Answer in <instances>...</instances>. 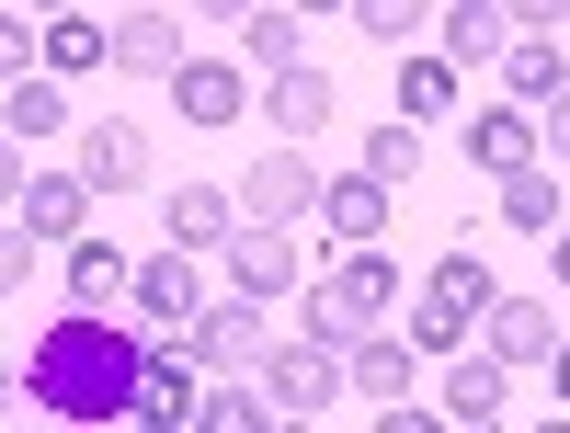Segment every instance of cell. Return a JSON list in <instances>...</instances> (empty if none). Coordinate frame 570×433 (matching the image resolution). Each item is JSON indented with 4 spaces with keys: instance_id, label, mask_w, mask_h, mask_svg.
I'll return each instance as SVG.
<instances>
[{
    "instance_id": "obj_5",
    "label": "cell",
    "mask_w": 570,
    "mask_h": 433,
    "mask_svg": "<svg viewBox=\"0 0 570 433\" xmlns=\"http://www.w3.org/2000/svg\"><path fill=\"white\" fill-rule=\"evenodd\" d=\"M126 319L149 331V343H160V331H195V319H206V263L160 239V252L137 263V297H126Z\"/></svg>"
},
{
    "instance_id": "obj_14",
    "label": "cell",
    "mask_w": 570,
    "mask_h": 433,
    "mask_svg": "<svg viewBox=\"0 0 570 433\" xmlns=\"http://www.w3.org/2000/svg\"><path fill=\"white\" fill-rule=\"evenodd\" d=\"M217 263H228V297H252V308H274V297H297V285H308V274H297V239H274V228H240Z\"/></svg>"
},
{
    "instance_id": "obj_25",
    "label": "cell",
    "mask_w": 570,
    "mask_h": 433,
    "mask_svg": "<svg viewBox=\"0 0 570 433\" xmlns=\"http://www.w3.org/2000/svg\"><path fill=\"white\" fill-rule=\"evenodd\" d=\"M115 58V23H91V12H46V80H80V69H104Z\"/></svg>"
},
{
    "instance_id": "obj_43",
    "label": "cell",
    "mask_w": 570,
    "mask_h": 433,
    "mask_svg": "<svg viewBox=\"0 0 570 433\" xmlns=\"http://www.w3.org/2000/svg\"><path fill=\"white\" fill-rule=\"evenodd\" d=\"M537 433H570V411H559V422H537Z\"/></svg>"
},
{
    "instance_id": "obj_17",
    "label": "cell",
    "mask_w": 570,
    "mask_h": 433,
    "mask_svg": "<svg viewBox=\"0 0 570 433\" xmlns=\"http://www.w3.org/2000/svg\"><path fill=\"white\" fill-rule=\"evenodd\" d=\"M331 104H343V91H331V69L308 58V69H285V80H263V115H274V149H308V137L331 126Z\"/></svg>"
},
{
    "instance_id": "obj_39",
    "label": "cell",
    "mask_w": 570,
    "mask_h": 433,
    "mask_svg": "<svg viewBox=\"0 0 570 433\" xmlns=\"http://www.w3.org/2000/svg\"><path fill=\"white\" fill-rule=\"evenodd\" d=\"M12 400H23V365H12V354H0V411H12Z\"/></svg>"
},
{
    "instance_id": "obj_8",
    "label": "cell",
    "mask_w": 570,
    "mask_h": 433,
    "mask_svg": "<svg viewBox=\"0 0 570 433\" xmlns=\"http://www.w3.org/2000/svg\"><path fill=\"white\" fill-rule=\"evenodd\" d=\"M434 58L468 80V69H502L513 58V12H502V0H445V12H434Z\"/></svg>"
},
{
    "instance_id": "obj_6",
    "label": "cell",
    "mask_w": 570,
    "mask_h": 433,
    "mask_svg": "<svg viewBox=\"0 0 570 433\" xmlns=\"http://www.w3.org/2000/svg\"><path fill=\"white\" fill-rule=\"evenodd\" d=\"M126 297H137V263L115 252V239H69L58 297H46V308H69V319H126Z\"/></svg>"
},
{
    "instance_id": "obj_34",
    "label": "cell",
    "mask_w": 570,
    "mask_h": 433,
    "mask_svg": "<svg viewBox=\"0 0 570 433\" xmlns=\"http://www.w3.org/2000/svg\"><path fill=\"white\" fill-rule=\"evenodd\" d=\"M35 285H46V263H35V239H23V228H0V297H12V308H23V297H35Z\"/></svg>"
},
{
    "instance_id": "obj_16",
    "label": "cell",
    "mask_w": 570,
    "mask_h": 433,
    "mask_svg": "<svg viewBox=\"0 0 570 433\" xmlns=\"http://www.w3.org/2000/svg\"><path fill=\"white\" fill-rule=\"evenodd\" d=\"M160 228H171V252H228V239H240V195H228V183H183V195L160 206Z\"/></svg>"
},
{
    "instance_id": "obj_31",
    "label": "cell",
    "mask_w": 570,
    "mask_h": 433,
    "mask_svg": "<svg viewBox=\"0 0 570 433\" xmlns=\"http://www.w3.org/2000/svg\"><path fill=\"white\" fill-rule=\"evenodd\" d=\"M422 285H434V297H456L468 319H491V297H502V285H491V263H480V252H445V263L422 274Z\"/></svg>"
},
{
    "instance_id": "obj_27",
    "label": "cell",
    "mask_w": 570,
    "mask_h": 433,
    "mask_svg": "<svg viewBox=\"0 0 570 433\" xmlns=\"http://www.w3.org/2000/svg\"><path fill=\"white\" fill-rule=\"evenodd\" d=\"M183 433H274V411H263V388H252V376H217V388L195 400V422H183Z\"/></svg>"
},
{
    "instance_id": "obj_9",
    "label": "cell",
    "mask_w": 570,
    "mask_h": 433,
    "mask_svg": "<svg viewBox=\"0 0 570 433\" xmlns=\"http://www.w3.org/2000/svg\"><path fill=\"white\" fill-rule=\"evenodd\" d=\"M69 171L91 183V195H137V183H149V126H126V115H91Z\"/></svg>"
},
{
    "instance_id": "obj_26",
    "label": "cell",
    "mask_w": 570,
    "mask_h": 433,
    "mask_svg": "<svg viewBox=\"0 0 570 433\" xmlns=\"http://www.w3.org/2000/svg\"><path fill=\"white\" fill-rule=\"evenodd\" d=\"M502 80H513V91H525V104L548 115L559 91H570V58H559V35H513V58H502Z\"/></svg>"
},
{
    "instance_id": "obj_11",
    "label": "cell",
    "mask_w": 570,
    "mask_h": 433,
    "mask_svg": "<svg viewBox=\"0 0 570 433\" xmlns=\"http://www.w3.org/2000/svg\"><path fill=\"white\" fill-rule=\"evenodd\" d=\"M195 376H206V365H195V343H183V331H160V343H149V376H137V411H126V422H171V433H183V422H195V400H206Z\"/></svg>"
},
{
    "instance_id": "obj_13",
    "label": "cell",
    "mask_w": 570,
    "mask_h": 433,
    "mask_svg": "<svg viewBox=\"0 0 570 433\" xmlns=\"http://www.w3.org/2000/svg\"><path fill=\"white\" fill-rule=\"evenodd\" d=\"M480 354H491L502 376L548 365V354H559V319H548V297H491V319H480Z\"/></svg>"
},
{
    "instance_id": "obj_35",
    "label": "cell",
    "mask_w": 570,
    "mask_h": 433,
    "mask_svg": "<svg viewBox=\"0 0 570 433\" xmlns=\"http://www.w3.org/2000/svg\"><path fill=\"white\" fill-rule=\"evenodd\" d=\"M537 160H548V171H559V183H570V91H559V104H548V115H537Z\"/></svg>"
},
{
    "instance_id": "obj_1",
    "label": "cell",
    "mask_w": 570,
    "mask_h": 433,
    "mask_svg": "<svg viewBox=\"0 0 570 433\" xmlns=\"http://www.w3.org/2000/svg\"><path fill=\"white\" fill-rule=\"evenodd\" d=\"M137 376H149V331H137V319H69V308H35V343H23V411H35L46 433H126Z\"/></svg>"
},
{
    "instance_id": "obj_41",
    "label": "cell",
    "mask_w": 570,
    "mask_h": 433,
    "mask_svg": "<svg viewBox=\"0 0 570 433\" xmlns=\"http://www.w3.org/2000/svg\"><path fill=\"white\" fill-rule=\"evenodd\" d=\"M126 433H171V422H126Z\"/></svg>"
},
{
    "instance_id": "obj_20",
    "label": "cell",
    "mask_w": 570,
    "mask_h": 433,
    "mask_svg": "<svg viewBox=\"0 0 570 433\" xmlns=\"http://www.w3.org/2000/svg\"><path fill=\"white\" fill-rule=\"evenodd\" d=\"M183 12H115V69H137V80H183Z\"/></svg>"
},
{
    "instance_id": "obj_18",
    "label": "cell",
    "mask_w": 570,
    "mask_h": 433,
    "mask_svg": "<svg viewBox=\"0 0 570 433\" xmlns=\"http://www.w3.org/2000/svg\"><path fill=\"white\" fill-rule=\"evenodd\" d=\"M468 171H491V183H513V171H537V115H513V104H480L468 115Z\"/></svg>"
},
{
    "instance_id": "obj_12",
    "label": "cell",
    "mask_w": 570,
    "mask_h": 433,
    "mask_svg": "<svg viewBox=\"0 0 570 433\" xmlns=\"http://www.w3.org/2000/svg\"><path fill=\"white\" fill-rule=\"evenodd\" d=\"M12 228L35 239V252H46V239H58V252H69V239H91V183H80V171H35L23 206H12Z\"/></svg>"
},
{
    "instance_id": "obj_36",
    "label": "cell",
    "mask_w": 570,
    "mask_h": 433,
    "mask_svg": "<svg viewBox=\"0 0 570 433\" xmlns=\"http://www.w3.org/2000/svg\"><path fill=\"white\" fill-rule=\"evenodd\" d=\"M376 433H456L445 411H422V400H400V411H376Z\"/></svg>"
},
{
    "instance_id": "obj_40",
    "label": "cell",
    "mask_w": 570,
    "mask_h": 433,
    "mask_svg": "<svg viewBox=\"0 0 570 433\" xmlns=\"http://www.w3.org/2000/svg\"><path fill=\"white\" fill-rule=\"evenodd\" d=\"M548 274H559V285H570V228H559V239H548Z\"/></svg>"
},
{
    "instance_id": "obj_28",
    "label": "cell",
    "mask_w": 570,
    "mask_h": 433,
    "mask_svg": "<svg viewBox=\"0 0 570 433\" xmlns=\"http://www.w3.org/2000/svg\"><path fill=\"white\" fill-rule=\"evenodd\" d=\"M389 91H400V126H434V115L456 104V69L422 46V58H400V80H389Z\"/></svg>"
},
{
    "instance_id": "obj_7",
    "label": "cell",
    "mask_w": 570,
    "mask_h": 433,
    "mask_svg": "<svg viewBox=\"0 0 570 433\" xmlns=\"http://www.w3.org/2000/svg\"><path fill=\"white\" fill-rule=\"evenodd\" d=\"M195 365H217V376H263V354H274V308H252V297H217L195 331Z\"/></svg>"
},
{
    "instance_id": "obj_42",
    "label": "cell",
    "mask_w": 570,
    "mask_h": 433,
    "mask_svg": "<svg viewBox=\"0 0 570 433\" xmlns=\"http://www.w3.org/2000/svg\"><path fill=\"white\" fill-rule=\"evenodd\" d=\"M274 433H320V422H274Z\"/></svg>"
},
{
    "instance_id": "obj_44",
    "label": "cell",
    "mask_w": 570,
    "mask_h": 433,
    "mask_svg": "<svg viewBox=\"0 0 570 433\" xmlns=\"http://www.w3.org/2000/svg\"><path fill=\"white\" fill-rule=\"evenodd\" d=\"M468 433H502V422H468Z\"/></svg>"
},
{
    "instance_id": "obj_21",
    "label": "cell",
    "mask_w": 570,
    "mask_h": 433,
    "mask_svg": "<svg viewBox=\"0 0 570 433\" xmlns=\"http://www.w3.org/2000/svg\"><path fill=\"white\" fill-rule=\"evenodd\" d=\"M502 400H513V376H502V365H491L480 343H468V354H456V365L434 376V411H445L456 433H468V422H502Z\"/></svg>"
},
{
    "instance_id": "obj_37",
    "label": "cell",
    "mask_w": 570,
    "mask_h": 433,
    "mask_svg": "<svg viewBox=\"0 0 570 433\" xmlns=\"http://www.w3.org/2000/svg\"><path fill=\"white\" fill-rule=\"evenodd\" d=\"M23 183H35V171H23V149L0 137V206H23Z\"/></svg>"
},
{
    "instance_id": "obj_19",
    "label": "cell",
    "mask_w": 570,
    "mask_h": 433,
    "mask_svg": "<svg viewBox=\"0 0 570 433\" xmlns=\"http://www.w3.org/2000/svg\"><path fill=\"white\" fill-rule=\"evenodd\" d=\"M343 388H354V400H376V411H400V400L422 388V354L400 343V331H376V343H354V354H343Z\"/></svg>"
},
{
    "instance_id": "obj_32",
    "label": "cell",
    "mask_w": 570,
    "mask_h": 433,
    "mask_svg": "<svg viewBox=\"0 0 570 433\" xmlns=\"http://www.w3.org/2000/svg\"><path fill=\"white\" fill-rule=\"evenodd\" d=\"M354 35L389 46V58H422V12H411V0H354Z\"/></svg>"
},
{
    "instance_id": "obj_15",
    "label": "cell",
    "mask_w": 570,
    "mask_h": 433,
    "mask_svg": "<svg viewBox=\"0 0 570 433\" xmlns=\"http://www.w3.org/2000/svg\"><path fill=\"white\" fill-rule=\"evenodd\" d=\"M171 115L195 126V137H217V126H240V115H252V80L228 69V58H183V80H171Z\"/></svg>"
},
{
    "instance_id": "obj_2",
    "label": "cell",
    "mask_w": 570,
    "mask_h": 433,
    "mask_svg": "<svg viewBox=\"0 0 570 433\" xmlns=\"http://www.w3.org/2000/svg\"><path fill=\"white\" fill-rule=\"evenodd\" d=\"M389 297H400V263L389 252H343L308 297H297V343H331V354H354L389 331Z\"/></svg>"
},
{
    "instance_id": "obj_22",
    "label": "cell",
    "mask_w": 570,
    "mask_h": 433,
    "mask_svg": "<svg viewBox=\"0 0 570 433\" xmlns=\"http://www.w3.org/2000/svg\"><path fill=\"white\" fill-rule=\"evenodd\" d=\"M491 206H502V228H525V239H559L570 228V183L537 160V171H513V183H491Z\"/></svg>"
},
{
    "instance_id": "obj_38",
    "label": "cell",
    "mask_w": 570,
    "mask_h": 433,
    "mask_svg": "<svg viewBox=\"0 0 570 433\" xmlns=\"http://www.w3.org/2000/svg\"><path fill=\"white\" fill-rule=\"evenodd\" d=\"M548 388H559V411H570V343H559V354H548Z\"/></svg>"
},
{
    "instance_id": "obj_24",
    "label": "cell",
    "mask_w": 570,
    "mask_h": 433,
    "mask_svg": "<svg viewBox=\"0 0 570 433\" xmlns=\"http://www.w3.org/2000/svg\"><path fill=\"white\" fill-rule=\"evenodd\" d=\"M69 126V80H12V91H0V137H12V149H35V137H58Z\"/></svg>"
},
{
    "instance_id": "obj_23",
    "label": "cell",
    "mask_w": 570,
    "mask_h": 433,
    "mask_svg": "<svg viewBox=\"0 0 570 433\" xmlns=\"http://www.w3.org/2000/svg\"><path fill=\"white\" fill-rule=\"evenodd\" d=\"M400 343H411V354H434V365H456L468 343H480V319H468L456 297H434V285H411V308H400Z\"/></svg>"
},
{
    "instance_id": "obj_29",
    "label": "cell",
    "mask_w": 570,
    "mask_h": 433,
    "mask_svg": "<svg viewBox=\"0 0 570 433\" xmlns=\"http://www.w3.org/2000/svg\"><path fill=\"white\" fill-rule=\"evenodd\" d=\"M240 46H252V69H263V80L308 69V35H297V12H240Z\"/></svg>"
},
{
    "instance_id": "obj_30",
    "label": "cell",
    "mask_w": 570,
    "mask_h": 433,
    "mask_svg": "<svg viewBox=\"0 0 570 433\" xmlns=\"http://www.w3.org/2000/svg\"><path fill=\"white\" fill-rule=\"evenodd\" d=\"M411 171H422V126H400V115L365 126V183H389V195H400Z\"/></svg>"
},
{
    "instance_id": "obj_3",
    "label": "cell",
    "mask_w": 570,
    "mask_h": 433,
    "mask_svg": "<svg viewBox=\"0 0 570 433\" xmlns=\"http://www.w3.org/2000/svg\"><path fill=\"white\" fill-rule=\"evenodd\" d=\"M320 183H331V171H320L308 149H263L240 183H228V195H240V228H274V239H297V228L320 217Z\"/></svg>"
},
{
    "instance_id": "obj_33",
    "label": "cell",
    "mask_w": 570,
    "mask_h": 433,
    "mask_svg": "<svg viewBox=\"0 0 570 433\" xmlns=\"http://www.w3.org/2000/svg\"><path fill=\"white\" fill-rule=\"evenodd\" d=\"M35 69H46V23L0 12V91H12V80H35Z\"/></svg>"
},
{
    "instance_id": "obj_4",
    "label": "cell",
    "mask_w": 570,
    "mask_h": 433,
    "mask_svg": "<svg viewBox=\"0 0 570 433\" xmlns=\"http://www.w3.org/2000/svg\"><path fill=\"white\" fill-rule=\"evenodd\" d=\"M252 388H263L274 422H320L331 400H343V354H331V343H274Z\"/></svg>"
},
{
    "instance_id": "obj_10",
    "label": "cell",
    "mask_w": 570,
    "mask_h": 433,
    "mask_svg": "<svg viewBox=\"0 0 570 433\" xmlns=\"http://www.w3.org/2000/svg\"><path fill=\"white\" fill-rule=\"evenodd\" d=\"M389 183H365V171H331L320 183V239H331V252H376V239H389Z\"/></svg>"
}]
</instances>
